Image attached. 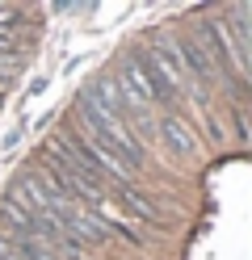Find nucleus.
I'll use <instances>...</instances> for the list:
<instances>
[{"instance_id": "obj_1", "label": "nucleus", "mask_w": 252, "mask_h": 260, "mask_svg": "<svg viewBox=\"0 0 252 260\" xmlns=\"http://www.w3.org/2000/svg\"><path fill=\"white\" fill-rule=\"evenodd\" d=\"M122 80L143 96L147 105H151V101H173V96H177V92H168V84L147 68V59H143V55H130V59L122 63Z\"/></svg>"}, {"instance_id": "obj_2", "label": "nucleus", "mask_w": 252, "mask_h": 260, "mask_svg": "<svg viewBox=\"0 0 252 260\" xmlns=\"http://www.w3.org/2000/svg\"><path fill=\"white\" fill-rule=\"evenodd\" d=\"M160 139L168 143V151H173L177 159H189L198 151V143H193V130L185 118H177V113H168V118H160Z\"/></svg>"}, {"instance_id": "obj_3", "label": "nucleus", "mask_w": 252, "mask_h": 260, "mask_svg": "<svg viewBox=\"0 0 252 260\" xmlns=\"http://www.w3.org/2000/svg\"><path fill=\"white\" fill-rule=\"evenodd\" d=\"M118 198L126 202V210H130L134 218H143V222H156V218H160V214H156V206H151L134 185H118Z\"/></svg>"}, {"instance_id": "obj_4", "label": "nucleus", "mask_w": 252, "mask_h": 260, "mask_svg": "<svg viewBox=\"0 0 252 260\" xmlns=\"http://www.w3.org/2000/svg\"><path fill=\"white\" fill-rule=\"evenodd\" d=\"M0 260H30L21 248H17V243L13 239H0Z\"/></svg>"}]
</instances>
